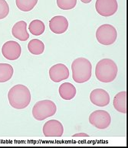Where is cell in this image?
Listing matches in <instances>:
<instances>
[{
    "instance_id": "1",
    "label": "cell",
    "mask_w": 128,
    "mask_h": 148,
    "mask_svg": "<svg viewBox=\"0 0 128 148\" xmlns=\"http://www.w3.org/2000/svg\"><path fill=\"white\" fill-rule=\"evenodd\" d=\"M8 99L12 108L21 110L26 108L31 102V93L28 87L21 84L15 85L8 93Z\"/></svg>"
},
{
    "instance_id": "2",
    "label": "cell",
    "mask_w": 128,
    "mask_h": 148,
    "mask_svg": "<svg viewBox=\"0 0 128 148\" xmlns=\"http://www.w3.org/2000/svg\"><path fill=\"white\" fill-rule=\"evenodd\" d=\"M118 66L112 60L105 58L100 60L95 67V76L100 82L111 83L118 75Z\"/></svg>"
},
{
    "instance_id": "3",
    "label": "cell",
    "mask_w": 128,
    "mask_h": 148,
    "mask_svg": "<svg viewBox=\"0 0 128 148\" xmlns=\"http://www.w3.org/2000/svg\"><path fill=\"white\" fill-rule=\"evenodd\" d=\"M71 70L73 79L75 83H86L91 77V63L86 58L79 57L72 62Z\"/></svg>"
},
{
    "instance_id": "4",
    "label": "cell",
    "mask_w": 128,
    "mask_h": 148,
    "mask_svg": "<svg viewBox=\"0 0 128 148\" xmlns=\"http://www.w3.org/2000/svg\"><path fill=\"white\" fill-rule=\"evenodd\" d=\"M57 107L51 100H42L35 104L32 108V115L37 121H43L53 116L56 113Z\"/></svg>"
},
{
    "instance_id": "5",
    "label": "cell",
    "mask_w": 128,
    "mask_h": 148,
    "mask_svg": "<svg viewBox=\"0 0 128 148\" xmlns=\"http://www.w3.org/2000/svg\"><path fill=\"white\" fill-rule=\"evenodd\" d=\"M118 38L116 28L111 25L104 24L100 25L96 32L98 41L103 45H111L115 42Z\"/></svg>"
},
{
    "instance_id": "6",
    "label": "cell",
    "mask_w": 128,
    "mask_h": 148,
    "mask_svg": "<svg viewBox=\"0 0 128 148\" xmlns=\"http://www.w3.org/2000/svg\"><path fill=\"white\" fill-rule=\"evenodd\" d=\"M89 122L98 129H106L111 125V115L104 110H96L90 114Z\"/></svg>"
},
{
    "instance_id": "7",
    "label": "cell",
    "mask_w": 128,
    "mask_h": 148,
    "mask_svg": "<svg viewBox=\"0 0 128 148\" xmlns=\"http://www.w3.org/2000/svg\"><path fill=\"white\" fill-rule=\"evenodd\" d=\"M95 9L99 15L104 17H109L114 15L118 11V4L117 0H97Z\"/></svg>"
},
{
    "instance_id": "8",
    "label": "cell",
    "mask_w": 128,
    "mask_h": 148,
    "mask_svg": "<svg viewBox=\"0 0 128 148\" xmlns=\"http://www.w3.org/2000/svg\"><path fill=\"white\" fill-rule=\"evenodd\" d=\"M2 53L6 59L15 60L21 56V47L19 44L15 40H9L5 43L2 46Z\"/></svg>"
},
{
    "instance_id": "9",
    "label": "cell",
    "mask_w": 128,
    "mask_h": 148,
    "mask_svg": "<svg viewBox=\"0 0 128 148\" xmlns=\"http://www.w3.org/2000/svg\"><path fill=\"white\" fill-rule=\"evenodd\" d=\"M49 76L55 83H59L69 77V70L63 64H57L52 66L49 70Z\"/></svg>"
},
{
    "instance_id": "10",
    "label": "cell",
    "mask_w": 128,
    "mask_h": 148,
    "mask_svg": "<svg viewBox=\"0 0 128 148\" xmlns=\"http://www.w3.org/2000/svg\"><path fill=\"white\" fill-rule=\"evenodd\" d=\"M63 132V125L58 120L48 121L43 126V134L46 137H61Z\"/></svg>"
},
{
    "instance_id": "11",
    "label": "cell",
    "mask_w": 128,
    "mask_h": 148,
    "mask_svg": "<svg viewBox=\"0 0 128 148\" xmlns=\"http://www.w3.org/2000/svg\"><path fill=\"white\" fill-rule=\"evenodd\" d=\"M90 100L95 106L104 107L110 103V95L104 89H96L90 94Z\"/></svg>"
},
{
    "instance_id": "12",
    "label": "cell",
    "mask_w": 128,
    "mask_h": 148,
    "mask_svg": "<svg viewBox=\"0 0 128 148\" xmlns=\"http://www.w3.org/2000/svg\"><path fill=\"white\" fill-rule=\"evenodd\" d=\"M49 28L55 34H63L68 28V19L62 15L55 16L49 21Z\"/></svg>"
},
{
    "instance_id": "13",
    "label": "cell",
    "mask_w": 128,
    "mask_h": 148,
    "mask_svg": "<svg viewBox=\"0 0 128 148\" xmlns=\"http://www.w3.org/2000/svg\"><path fill=\"white\" fill-rule=\"evenodd\" d=\"M12 34L13 37L21 41H26L29 38L27 32V23L25 21H19L13 25L12 28Z\"/></svg>"
},
{
    "instance_id": "14",
    "label": "cell",
    "mask_w": 128,
    "mask_h": 148,
    "mask_svg": "<svg viewBox=\"0 0 128 148\" xmlns=\"http://www.w3.org/2000/svg\"><path fill=\"white\" fill-rule=\"evenodd\" d=\"M59 95L64 100H71L76 95V88L73 84L70 83H64L60 86Z\"/></svg>"
},
{
    "instance_id": "15",
    "label": "cell",
    "mask_w": 128,
    "mask_h": 148,
    "mask_svg": "<svg viewBox=\"0 0 128 148\" xmlns=\"http://www.w3.org/2000/svg\"><path fill=\"white\" fill-rule=\"evenodd\" d=\"M113 107L118 112L127 113V92L125 91L118 92L113 98Z\"/></svg>"
},
{
    "instance_id": "16",
    "label": "cell",
    "mask_w": 128,
    "mask_h": 148,
    "mask_svg": "<svg viewBox=\"0 0 128 148\" xmlns=\"http://www.w3.org/2000/svg\"><path fill=\"white\" fill-rule=\"evenodd\" d=\"M28 49L33 55H41L45 51V45L39 39H32L28 43Z\"/></svg>"
},
{
    "instance_id": "17",
    "label": "cell",
    "mask_w": 128,
    "mask_h": 148,
    "mask_svg": "<svg viewBox=\"0 0 128 148\" xmlns=\"http://www.w3.org/2000/svg\"><path fill=\"white\" fill-rule=\"evenodd\" d=\"M14 70L9 64H0V83H6L12 77Z\"/></svg>"
},
{
    "instance_id": "18",
    "label": "cell",
    "mask_w": 128,
    "mask_h": 148,
    "mask_svg": "<svg viewBox=\"0 0 128 148\" xmlns=\"http://www.w3.org/2000/svg\"><path fill=\"white\" fill-rule=\"evenodd\" d=\"M28 30L33 35L39 36L45 32V24L42 21L39 20V19H35V20L31 21V23L28 25Z\"/></svg>"
},
{
    "instance_id": "19",
    "label": "cell",
    "mask_w": 128,
    "mask_h": 148,
    "mask_svg": "<svg viewBox=\"0 0 128 148\" xmlns=\"http://www.w3.org/2000/svg\"><path fill=\"white\" fill-rule=\"evenodd\" d=\"M38 0H15L18 9L23 12H29L36 5Z\"/></svg>"
},
{
    "instance_id": "20",
    "label": "cell",
    "mask_w": 128,
    "mask_h": 148,
    "mask_svg": "<svg viewBox=\"0 0 128 148\" xmlns=\"http://www.w3.org/2000/svg\"><path fill=\"white\" fill-rule=\"evenodd\" d=\"M57 5L62 10H71L77 5V0H57Z\"/></svg>"
},
{
    "instance_id": "21",
    "label": "cell",
    "mask_w": 128,
    "mask_h": 148,
    "mask_svg": "<svg viewBox=\"0 0 128 148\" xmlns=\"http://www.w3.org/2000/svg\"><path fill=\"white\" fill-rule=\"evenodd\" d=\"M9 6L6 0H0V19H3L9 15Z\"/></svg>"
},
{
    "instance_id": "22",
    "label": "cell",
    "mask_w": 128,
    "mask_h": 148,
    "mask_svg": "<svg viewBox=\"0 0 128 148\" xmlns=\"http://www.w3.org/2000/svg\"><path fill=\"white\" fill-rule=\"evenodd\" d=\"M88 134L85 133H77L73 135V137H88Z\"/></svg>"
},
{
    "instance_id": "23",
    "label": "cell",
    "mask_w": 128,
    "mask_h": 148,
    "mask_svg": "<svg viewBox=\"0 0 128 148\" xmlns=\"http://www.w3.org/2000/svg\"><path fill=\"white\" fill-rule=\"evenodd\" d=\"M81 1L83 2V3H86V4H87V3H90L92 0H81Z\"/></svg>"
}]
</instances>
